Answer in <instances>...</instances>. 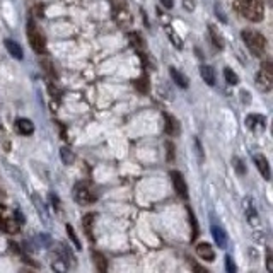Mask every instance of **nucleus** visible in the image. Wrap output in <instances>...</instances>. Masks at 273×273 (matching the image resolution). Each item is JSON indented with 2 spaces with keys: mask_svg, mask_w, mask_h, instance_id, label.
Segmentation results:
<instances>
[{
  "mask_svg": "<svg viewBox=\"0 0 273 273\" xmlns=\"http://www.w3.org/2000/svg\"><path fill=\"white\" fill-rule=\"evenodd\" d=\"M234 7L244 19L251 22H260L265 17V5L262 0H238Z\"/></svg>",
  "mask_w": 273,
  "mask_h": 273,
  "instance_id": "nucleus-1",
  "label": "nucleus"
},
{
  "mask_svg": "<svg viewBox=\"0 0 273 273\" xmlns=\"http://www.w3.org/2000/svg\"><path fill=\"white\" fill-rule=\"evenodd\" d=\"M241 38H243L244 45L250 48V51L255 57H262L267 50V39L262 33L258 31H251V29H244L241 33Z\"/></svg>",
  "mask_w": 273,
  "mask_h": 273,
  "instance_id": "nucleus-2",
  "label": "nucleus"
},
{
  "mask_svg": "<svg viewBox=\"0 0 273 273\" xmlns=\"http://www.w3.org/2000/svg\"><path fill=\"white\" fill-rule=\"evenodd\" d=\"M72 193H74V200L79 205H91V203H94L96 200H98V195H96V191L92 190V186L87 181L75 183L74 191H72Z\"/></svg>",
  "mask_w": 273,
  "mask_h": 273,
  "instance_id": "nucleus-3",
  "label": "nucleus"
},
{
  "mask_svg": "<svg viewBox=\"0 0 273 273\" xmlns=\"http://www.w3.org/2000/svg\"><path fill=\"white\" fill-rule=\"evenodd\" d=\"M256 86L260 91L268 92L273 86V65L272 62H265L262 65V70L256 75Z\"/></svg>",
  "mask_w": 273,
  "mask_h": 273,
  "instance_id": "nucleus-4",
  "label": "nucleus"
},
{
  "mask_svg": "<svg viewBox=\"0 0 273 273\" xmlns=\"http://www.w3.org/2000/svg\"><path fill=\"white\" fill-rule=\"evenodd\" d=\"M27 39H29L31 46H33V50L36 53H45V48H46L45 36H43L41 31L34 26L33 21L27 22Z\"/></svg>",
  "mask_w": 273,
  "mask_h": 273,
  "instance_id": "nucleus-5",
  "label": "nucleus"
},
{
  "mask_svg": "<svg viewBox=\"0 0 273 273\" xmlns=\"http://www.w3.org/2000/svg\"><path fill=\"white\" fill-rule=\"evenodd\" d=\"M171 181L172 188L181 198H188V184L184 181V176L179 171H171Z\"/></svg>",
  "mask_w": 273,
  "mask_h": 273,
  "instance_id": "nucleus-6",
  "label": "nucleus"
},
{
  "mask_svg": "<svg viewBox=\"0 0 273 273\" xmlns=\"http://www.w3.org/2000/svg\"><path fill=\"white\" fill-rule=\"evenodd\" d=\"M244 214H246V219H248V222H250V226L256 227L260 224V215L250 198L244 200Z\"/></svg>",
  "mask_w": 273,
  "mask_h": 273,
  "instance_id": "nucleus-7",
  "label": "nucleus"
},
{
  "mask_svg": "<svg viewBox=\"0 0 273 273\" xmlns=\"http://www.w3.org/2000/svg\"><path fill=\"white\" fill-rule=\"evenodd\" d=\"M51 268L55 273H67L68 272V260L58 251H55L53 258H51Z\"/></svg>",
  "mask_w": 273,
  "mask_h": 273,
  "instance_id": "nucleus-8",
  "label": "nucleus"
},
{
  "mask_svg": "<svg viewBox=\"0 0 273 273\" xmlns=\"http://www.w3.org/2000/svg\"><path fill=\"white\" fill-rule=\"evenodd\" d=\"M265 116L262 115H250L246 116V127L250 128L251 132H263L265 130Z\"/></svg>",
  "mask_w": 273,
  "mask_h": 273,
  "instance_id": "nucleus-9",
  "label": "nucleus"
},
{
  "mask_svg": "<svg viewBox=\"0 0 273 273\" xmlns=\"http://www.w3.org/2000/svg\"><path fill=\"white\" fill-rule=\"evenodd\" d=\"M255 164H256V169L260 171V174H262L263 178L268 181V179L272 178V172H270V162L267 160V157L262 154L255 155Z\"/></svg>",
  "mask_w": 273,
  "mask_h": 273,
  "instance_id": "nucleus-10",
  "label": "nucleus"
},
{
  "mask_svg": "<svg viewBox=\"0 0 273 273\" xmlns=\"http://www.w3.org/2000/svg\"><path fill=\"white\" fill-rule=\"evenodd\" d=\"M196 255H198L203 262H214L215 260V251L208 243H200L198 246H196Z\"/></svg>",
  "mask_w": 273,
  "mask_h": 273,
  "instance_id": "nucleus-11",
  "label": "nucleus"
},
{
  "mask_svg": "<svg viewBox=\"0 0 273 273\" xmlns=\"http://www.w3.org/2000/svg\"><path fill=\"white\" fill-rule=\"evenodd\" d=\"M15 130H17V134L26 136L34 132V125H33V122L27 118H17L15 120Z\"/></svg>",
  "mask_w": 273,
  "mask_h": 273,
  "instance_id": "nucleus-12",
  "label": "nucleus"
},
{
  "mask_svg": "<svg viewBox=\"0 0 273 273\" xmlns=\"http://www.w3.org/2000/svg\"><path fill=\"white\" fill-rule=\"evenodd\" d=\"M212 236H214V239H215L217 246H219L220 250H224V248L227 246V236H226V232L222 231V227H219V226H212Z\"/></svg>",
  "mask_w": 273,
  "mask_h": 273,
  "instance_id": "nucleus-13",
  "label": "nucleus"
},
{
  "mask_svg": "<svg viewBox=\"0 0 273 273\" xmlns=\"http://www.w3.org/2000/svg\"><path fill=\"white\" fill-rule=\"evenodd\" d=\"M115 19H116V22H118L120 26L125 27L132 22V14L128 12V9H125V7H120V9L115 10Z\"/></svg>",
  "mask_w": 273,
  "mask_h": 273,
  "instance_id": "nucleus-14",
  "label": "nucleus"
},
{
  "mask_svg": "<svg viewBox=\"0 0 273 273\" xmlns=\"http://www.w3.org/2000/svg\"><path fill=\"white\" fill-rule=\"evenodd\" d=\"M164 132H166L167 135H176L179 132V128H178V122H176L174 118H172L171 115H167V113H164Z\"/></svg>",
  "mask_w": 273,
  "mask_h": 273,
  "instance_id": "nucleus-15",
  "label": "nucleus"
},
{
  "mask_svg": "<svg viewBox=\"0 0 273 273\" xmlns=\"http://www.w3.org/2000/svg\"><path fill=\"white\" fill-rule=\"evenodd\" d=\"M19 229H21V226H19L14 219H7V217L0 219V231L9 232V234H14V232H17Z\"/></svg>",
  "mask_w": 273,
  "mask_h": 273,
  "instance_id": "nucleus-16",
  "label": "nucleus"
},
{
  "mask_svg": "<svg viewBox=\"0 0 273 273\" xmlns=\"http://www.w3.org/2000/svg\"><path fill=\"white\" fill-rule=\"evenodd\" d=\"M200 75L208 86H215V70L210 65H202L200 67Z\"/></svg>",
  "mask_w": 273,
  "mask_h": 273,
  "instance_id": "nucleus-17",
  "label": "nucleus"
},
{
  "mask_svg": "<svg viewBox=\"0 0 273 273\" xmlns=\"http://www.w3.org/2000/svg\"><path fill=\"white\" fill-rule=\"evenodd\" d=\"M169 74H171L172 80H174V82L178 84L179 87L186 89V87H188V79H186V75H183L181 72H179L178 68H174V67H171V68H169Z\"/></svg>",
  "mask_w": 273,
  "mask_h": 273,
  "instance_id": "nucleus-18",
  "label": "nucleus"
},
{
  "mask_svg": "<svg viewBox=\"0 0 273 273\" xmlns=\"http://www.w3.org/2000/svg\"><path fill=\"white\" fill-rule=\"evenodd\" d=\"M5 48H7V51L12 55L14 58H17V60H22V48L17 45L15 41H12V39H5Z\"/></svg>",
  "mask_w": 273,
  "mask_h": 273,
  "instance_id": "nucleus-19",
  "label": "nucleus"
},
{
  "mask_svg": "<svg viewBox=\"0 0 273 273\" xmlns=\"http://www.w3.org/2000/svg\"><path fill=\"white\" fill-rule=\"evenodd\" d=\"M92 224H94V214H86L82 217V227L89 239H92Z\"/></svg>",
  "mask_w": 273,
  "mask_h": 273,
  "instance_id": "nucleus-20",
  "label": "nucleus"
},
{
  "mask_svg": "<svg viewBox=\"0 0 273 273\" xmlns=\"http://www.w3.org/2000/svg\"><path fill=\"white\" fill-rule=\"evenodd\" d=\"M94 262H96V268H98L101 273H106L108 272V262L106 258H104V255H101V253H94Z\"/></svg>",
  "mask_w": 273,
  "mask_h": 273,
  "instance_id": "nucleus-21",
  "label": "nucleus"
},
{
  "mask_svg": "<svg viewBox=\"0 0 273 273\" xmlns=\"http://www.w3.org/2000/svg\"><path fill=\"white\" fill-rule=\"evenodd\" d=\"M65 231H67V234H68V238H70V241H72V243H74L75 250H77V251L82 250V244H80V241H79V238H77V234H75L74 227H72V226H68V224H67Z\"/></svg>",
  "mask_w": 273,
  "mask_h": 273,
  "instance_id": "nucleus-22",
  "label": "nucleus"
},
{
  "mask_svg": "<svg viewBox=\"0 0 273 273\" xmlns=\"http://www.w3.org/2000/svg\"><path fill=\"white\" fill-rule=\"evenodd\" d=\"M60 157H62L63 164H72L75 160L74 152H72L70 148H67V147H62V150H60Z\"/></svg>",
  "mask_w": 273,
  "mask_h": 273,
  "instance_id": "nucleus-23",
  "label": "nucleus"
},
{
  "mask_svg": "<svg viewBox=\"0 0 273 273\" xmlns=\"http://www.w3.org/2000/svg\"><path fill=\"white\" fill-rule=\"evenodd\" d=\"M188 217H190V226H191V241H195L196 236H198V224H196L195 214L191 212V208H188Z\"/></svg>",
  "mask_w": 273,
  "mask_h": 273,
  "instance_id": "nucleus-24",
  "label": "nucleus"
},
{
  "mask_svg": "<svg viewBox=\"0 0 273 273\" xmlns=\"http://www.w3.org/2000/svg\"><path fill=\"white\" fill-rule=\"evenodd\" d=\"M224 77H226V82L231 84V86H236V84L239 82L238 74H236V72H232L231 68H226V70H224Z\"/></svg>",
  "mask_w": 273,
  "mask_h": 273,
  "instance_id": "nucleus-25",
  "label": "nucleus"
},
{
  "mask_svg": "<svg viewBox=\"0 0 273 273\" xmlns=\"http://www.w3.org/2000/svg\"><path fill=\"white\" fill-rule=\"evenodd\" d=\"M166 33H167V36H169L171 41H172V45L178 46V48H183V41H181V38H179V36L171 29V26H166Z\"/></svg>",
  "mask_w": 273,
  "mask_h": 273,
  "instance_id": "nucleus-26",
  "label": "nucleus"
},
{
  "mask_svg": "<svg viewBox=\"0 0 273 273\" xmlns=\"http://www.w3.org/2000/svg\"><path fill=\"white\" fill-rule=\"evenodd\" d=\"M128 38L132 39V45H134L136 50H142V48L145 46V43H143L142 36H140L138 33H130V34H128Z\"/></svg>",
  "mask_w": 273,
  "mask_h": 273,
  "instance_id": "nucleus-27",
  "label": "nucleus"
},
{
  "mask_svg": "<svg viewBox=\"0 0 273 273\" xmlns=\"http://www.w3.org/2000/svg\"><path fill=\"white\" fill-rule=\"evenodd\" d=\"M208 33H210V38L214 39V45L217 48H224V43H222V38H220V34L215 31L214 26H208Z\"/></svg>",
  "mask_w": 273,
  "mask_h": 273,
  "instance_id": "nucleus-28",
  "label": "nucleus"
},
{
  "mask_svg": "<svg viewBox=\"0 0 273 273\" xmlns=\"http://www.w3.org/2000/svg\"><path fill=\"white\" fill-rule=\"evenodd\" d=\"M226 272L227 273H238V268H236V263L231 256H226Z\"/></svg>",
  "mask_w": 273,
  "mask_h": 273,
  "instance_id": "nucleus-29",
  "label": "nucleus"
},
{
  "mask_svg": "<svg viewBox=\"0 0 273 273\" xmlns=\"http://www.w3.org/2000/svg\"><path fill=\"white\" fill-rule=\"evenodd\" d=\"M135 87L140 92H147V77H142V79L135 80Z\"/></svg>",
  "mask_w": 273,
  "mask_h": 273,
  "instance_id": "nucleus-30",
  "label": "nucleus"
},
{
  "mask_svg": "<svg viewBox=\"0 0 273 273\" xmlns=\"http://www.w3.org/2000/svg\"><path fill=\"white\" fill-rule=\"evenodd\" d=\"M267 270L268 273H273V260H272V251H267Z\"/></svg>",
  "mask_w": 273,
  "mask_h": 273,
  "instance_id": "nucleus-31",
  "label": "nucleus"
},
{
  "mask_svg": "<svg viewBox=\"0 0 273 273\" xmlns=\"http://www.w3.org/2000/svg\"><path fill=\"white\" fill-rule=\"evenodd\" d=\"M12 219H14L15 222L19 224V226H22V224H24V217H22V214L19 210H14V217H12Z\"/></svg>",
  "mask_w": 273,
  "mask_h": 273,
  "instance_id": "nucleus-32",
  "label": "nucleus"
},
{
  "mask_svg": "<svg viewBox=\"0 0 273 273\" xmlns=\"http://www.w3.org/2000/svg\"><path fill=\"white\" fill-rule=\"evenodd\" d=\"M234 164H236V171H238L239 174H244V166H243V162H241L238 157L234 159Z\"/></svg>",
  "mask_w": 273,
  "mask_h": 273,
  "instance_id": "nucleus-33",
  "label": "nucleus"
},
{
  "mask_svg": "<svg viewBox=\"0 0 273 273\" xmlns=\"http://www.w3.org/2000/svg\"><path fill=\"white\" fill-rule=\"evenodd\" d=\"M241 96H243V103L244 104H250L251 103V94L248 91H243V92H241Z\"/></svg>",
  "mask_w": 273,
  "mask_h": 273,
  "instance_id": "nucleus-34",
  "label": "nucleus"
},
{
  "mask_svg": "<svg viewBox=\"0 0 273 273\" xmlns=\"http://www.w3.org/2000/svg\"><path fill=\"white\" fill-rule=\"evenodd\" d=\"M160 3H162L166 9H172V5H174V2H172V0H160Z\"/></svg>",
  "mask_w": 273,
  "mask_h": 273,
  "instance_id": "nucleus-35",
  "label": "nucleus"
},
{
  "mask_svg": "<svg viewBox=\"0 0 273 273\" xmlns=\"http://www.w3.org/2000/svg\"><path fill=\"white\" fill-rule=\"evenodd\" d=\"M7 214V208H5V205H0V219H3Z\"/></svg>",
  "mask_w": 273,
  "mask_h": 273,
  "instance_id": "nucleus-36",
  "label": "nucleus"
},
{
  "mask_svg": "<svg viewBox=\"0 0 273 273\" xmlns=\"http://www.w3.org/2000/svg\"><path fill=\"white\" fill-rule=\"evenodd\" d=\"M184 7H186L188 10H191V9H193L195 5H193V2L190 3V0H184Z\"/></svg>",
  "mask_w": 273,
  "mask_h": 273,
  "instance_id": "nucleus-37",
  "label": "nucleus"
},
{
  "mask_svg": "<svg viewBox=\"0 0 273 273\" xmlns=\"http://www.w3.org/2000/svg\"><path fill=\"white\" fill-rule=\"evenodd\" d=\"M195 273H208V272L205 270V268H202V267H198V265H196V267H195Z\"/></svg>",
  "mask_w": 273,
  "mask_h": 273,
  "instance_id": "nucleus-38",
  "label": "nucleus"
}]
</instances>
